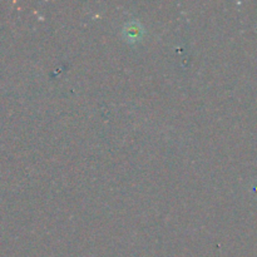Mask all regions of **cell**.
I'll list each match as a JSON object with an SVG mask.
<instances>
[{
    "label": "cell",
    "instance_id": "obj_1",
    "mask_svg": "<svg viewBox=\"0 0 257 257\" xmlns=\"http://www.w3.org/2000/svg\"><path fill=\"white\" fill-rule=\"evenodd\" d=\"M123 33H124L125 39H130V42H135V40L141 39L143 30L141 28L140 23H131V24L127 25V28H125Z\"/></svg>",
    "mask_w": 257,
    "mask_h": 257
}]
</instances>
